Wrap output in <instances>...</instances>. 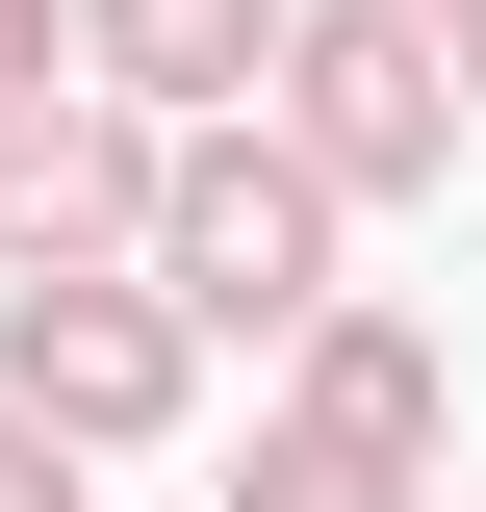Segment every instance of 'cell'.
Instances as JSON below:
<instances>
[{
    "mask_svg": "<svg viewBox=\"0 0 486 512\" xmlns=\"http://www.w3.org/2000/svg\"><path fill=\"white\" fill-rule=\"evenodd\" d=\"M0 410H52L77 461H154V436L205 410L180 282H154V256H26V282H0Z\"/></svg>",
    "mask_w": 486,
    "mask_h": 512,
    "instance_id": "obj_3",
    "label": "cell"
},
{
    "mask_svg": "<svg viewBox=\"0 0 486 512\" xmlns=\"http://www.w3.org/2000/svg\"><path fill=\"white\" fill-rule=\"evenodd\" d=\"M26 256H154V103H103V77L0 103V282Z\"/></svg>",
    "mask_w": 486,
    "mask_h": 512,
    "instance_id": "obj_4",
    "label": "cell"
},
{
    "mask_svg": "<svg viewBox=\"0 0 486 512\" xmlns=\"http://www.w3.org/2000/svg\"><path fill=\"white\" fill-rule=\"evenodd\" d=\"M52 52H77V26H52V0H0V103H26V77H52Z\"/></svg>",
    "mask_w": 486,
    "mask_h": 512,
    "instance_id": "obj_9",
    "label": "cell"
},
{
    "mask_svg": "<svg viewBox=\"0 0 486 512\" xmlns=\"http://www.w3.org/2000/svg\"><path fill=\"white\" fill-rule=\"evenodd\" d=\"M0 512H77V436H52V410H0Z\"/></svg>",
    "mask_w": 486,
    "mask_h": 512,
    "instance_id": "obj_8",
    "label": "cell"
},
{
    "mask_svg": "<svg viewBox=\"0 0 486 512\" xmlns=\"http://www.w3.org/2000/svg\"><path fill=\"white\" fill-rule=\"evenodd\" d=\"M333 231H359V205L307 180V154H282L256 103L154 128V282H180V333H256V359H282V333L333 308Z\"/></svg>",
    "mask_w": 486,
    "mask_h": 512,
    "instance_id": "obj_1",
    "label": "cell"
},
{
    "mask_svg": "<svg viewBox=\"0 0 486 512\" xmlns=\"http://www.w3.org/2000/svg\"><path fill=\"white\" fill-rule=\"evenodd\" d=\"M282 410H307V436H359V461H410V487H435V436H461L435 333H410V308H359V282H333V308L282 333Z\"/></svg>",
    "mask_w": 486,
    "mask_h": 512,
    "instance_id": "obj_5",
    "label": "cell"
},
{
    "mask_svg": "<svg viewBox=\"0 0 486 512\" xmlns=\"http://www.w3.org/2000/svg\"><path fill=\"white\" fill-rule=\"evenodd\" d=\"M52 26H77V77H103V103H154V128L256 103V52H282V0H52Z\"/></svg>",
    "mask_w": 486,
    "mask_h": 512,
    "instance_id": "obj_6",
    "label": "cell"
},
{
    "mask_svg": "<svg viewBox=\"0 0 486 512\" xmlns=\"http://www.w3.org/2000/svg\"><path fill=\"white\" fill-rule=\"evenodd\" d=\"M410 26H435V52H461V0H410Z\"/></svg>",
    "mask_w": 486,
    "mask_h": 512,
    "instance_id": "obj_11",
    "label": "cell"
},
{
    "mask_svg": "<svg viewBox=\"0 0 486 512\" xmlns=\"http://www.w3.org/2000/svg\"><path fill=\"white\" fill-rule=\"evenodd\" d=\"M256 128H282L333 205H435V180H461V52H435L410 0H282Z\"/></svg>",
    "mask_w": 486,
    "mask_h": 512,
    "instance_id": "obj_2",
    "label": "cell"
},
{
    "mask_svg": "<svg viewBox=\"0 0 486 512\" xmlns=\"http://www.w3.org/2000/svg\"><path fill=\"white\" fill-rule=\"evenodd\" d=\"M231 512H410V461H359V436H307V410H256V487Z\"/></svg>",
    "mask_w": 486,
    "mask_h": 512,
    "instance_id": "obj_7",
    "label": "cell"
},
{
    "mask_svg": "<svg viewBox=\"0 0 486 512\" xmlns=\"http://www.w3.org/2000/svg\"><path fill=\"white\" fill-rule=\"evenodd\" d=\"M461 103H486V0H461Z\"/></svg>",
    "mask_w": 486,
    "mask_h": 512,
    "instance_id": "obj_10",
    "label": "cell"
}]
</instances>
